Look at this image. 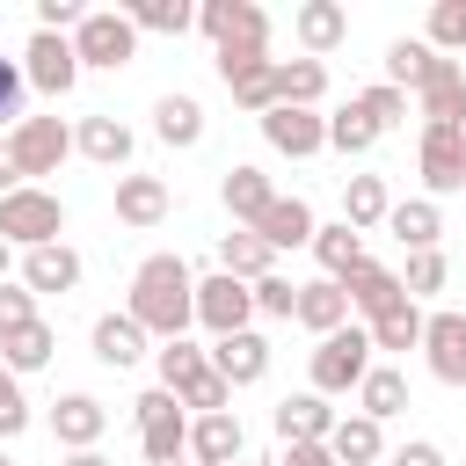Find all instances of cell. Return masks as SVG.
Segmentation results:
<instances>
[{
	"instance_id": "obj_1",
	"label": "cell",
	"mask_w": 466,
	"mask_h": 466,
	"mask_svg": "<svg viewBox=\"0 0 466 466\" xmlns=\"http://www.w3.org/2000/svg\"><path fill=\"white\" fill-rule=\"evenodd\" d=\"M146 335H160V342H175L189 320H197V277H189V262L182 255H146L138 262V277H131V306H124Z\"/></svg>"
},
{
	"instance_id": "obj_2",
	"label": "cell",
	"mask_w": 466,
	"mask_h": 466,
	"mask_svg": "<svg viewBox=\"0 0 466 466\" xmlns=\"http://www.w3.org/2000/svg\"><path fill=\"white\" fill-rule=\"evenodd\" d=\"M58 233H66V204H58L51 189L22 182V189H7V197H0V240H7V248H22V255H29V248H51Z\"/></svg>"
},
{
	"instance_id": "obj_3",
	"label": "cell",
	"mask_w": 466,
	"mask_h": 466,
	"mask_svg": "<svg viewBox=\"0 0 466 466\" xmlns=\"http://www.w3.org/2000/svg\"><path fill=\"white\" fill-rule=\"evenodd\" d=\"M364 371H371V335H364L357 320L335 328V335H320V350H313V393H320V400L364 386Z\"/></svg>"
},
{
	"instance_id": "obj_4",
	"label": "cell",
	"mask_w": 466,
	"mask_h": 466,
	"mask_svg": "<svg viewBox=\"0 0 466 466\" xmlns=\"http://www.w3.org/2000/svg\"><path fill=\"white\" fill-rule=\"evenodd\" d=\"M138 451H146V466H175L189 451V415H182V400L167 386L138 393Z\"/></svg>"
},
{
	"instance_id": "obj_5",
	"label": "cell",
	"mask_w": 466,
	"mask_h": 466,
	"mask_svg": "<svg viewBox=\"0 0 466 466\" xmlns=\"http://www.w3.org/2000/svg\"><path fill=\"white\" fill-rule=\"evenodd\" d=\"M197 29L211 36V51H269V15L255 0H204Z\"/></svg>"
},
{
	"instance_id": "obj_6",
	"label": "cell",
	"mask_w": 466,
	"mask_h": 466,
	"mask_svg": "<svg viewBox=\"0 0 466 466\" xmlns=\"http://www.w3.org/2000/svg\"><path fill=\"white\" fill-rule=\"evenodd\" d=\"M131 51H138V29L124 22V7H87V22L73 29V58L80 66L116 73V66H131Z\"/></svg>"
},
{
	"instance_id": "obj_7",
	"label": "cell",
	"mask_w": 466,
	"mask_h": 466,
	"mask_svg": "<svg viewBox=\"0 0 466 466\" xmlns=\"http://www.w3.org/2000/svg\"><path fill=\"white\" fill-rule=\"evenodd\" d=\"M0 146H7L15 175L29 182V175H58V160L73 153V131H66L58 116H22V124H15V131H7Z\"/></svg>"
},
{
	"instance_id": "obj_8",
	"label": "cell",
	"mask_w": 466,
	"mask_h": 466,
	"mask_svg": "<svg viewBox=\"0 0 466 466\" xmlns=\"http://www.w3.org/2000/svg\"><path fill=\"white\" fill-rule=\"evenodd\" d=\"M248 313H255V291H248L240 277H226V269L197 277V320L211 328V342H218V335H240Z\"/></svg>"
},
{
	"instance_id": "obj_9",
	"label": "cell",
	"mask_w": 466,
	"mask_h": 466,
	"mask_svg": "<svg viewBox=\"0 0 466 466\" xmlns=\"http://www.w3.org/2000/svg\"><path fill=\"white\" fill-rule=\"evenodd\" d=\"M22 58H29V66H22V80H29V87H44V95H73V80H80L73 36H51V29H36Z\"/></svg>"
},
{
	"instance_id": "obj_10",
	"label": "cell",
	"mask_w": 466,
	"mask_h": 466,
	"mask_svg": "<svg viewBox=\"0 0 466 466\" xmlns=\"http://www.w3.org/2000/svg\"><path fill=\"white\" fill-rule=\"evenodd\" d=\"M422 182H430V197L466 189V138L451 124H422Z\"/></svg>"
},
{
	"instance_id": "obj_11",
	"label": "cell",
	"mask_w": 466,
	"mask_h": 466,
	"mask_svg": "<svg viewBox=\"0 0 466 466\" xmlns=\"http://www.w3.org/2000/svg\"><path fill=\"white\" fill-rule=\"evenodd\" d=\"M422 357L444 386H466V313H422Z\"/></svg>"
},
{
	"instance_id": "obj_12",
	"label": "cell",
	"mask_w": 466,
	"mask_h": 466,
	"mask_svg": "<svg viewBox=\"0 0 466 466\" xmlns=\"http://www.w3.org/2000/svg\"><path fill=\"white\" fill-rule=\"evenodd\" d=\"M102 430H109V408H102L95 393H58V400H51V437H58L66 451H95Z\"/></svg>"
},
{
	"instance_id": "obj_13",
	"label": "cell",
	"mask_w": 466,
	"mask_h": 466,
	"mask_svg": "<svg viewBox=\"0 0 466 466\" xmlns=\"http://www.w3.org/2000/svg\"><path fill=\"white\" fill-rule=\"evenodd\" d=\"M262 138L277 146V153H291V160H306V153H320L328 146V116H313V109H262Z\"/></svg>"
},
{
	"instance_id": "obj_14",
	"label": "cell",
	"mask_w": 466,
	"mask_h": 466,
	"mask_svg": "<svg viewBox=\"0 0 466 466\" xmlns=\"http://www.w3.org/2000/svg\"><path fill=\"white\" fill-rule=\"evenodd\" d=\"M211 371H218L226 386H255V379L269 371V342H262L255 328H240V335H218V342H211Z\"/></svg>"
},
{
	"instance_id": "obj_15",
	"label": "cell",
	"mask_w": 466,
	"mask_h": 466,
	"mask_svg": "<svg viewBox=\"0 0 466 466\" xmlns=\"http://www.w3.org/2000/svg\"><path fill=\"white\" fill-rule=\"evenodd\" d=\"M415 102H422V124H451V131H466V73H459V58H444V66L415 87Z\"/></svg>"
},
{
	"instance_id": "obj_16",
	"label": "cell",
	"mask_w": 466,
	"mask_h": 466,
	"mask_svg": "<svg viewBox=\"0 0 466 466\" xmlns=\"http://www.w3.org/2000/svg\"><path fill=\"white\" fill-rule=\"evenodd\" d=\"M291 36L306 44V58H328V51L350 36V7H342V0H306V7L291 15Z\"/></svg>"
},
{
	"instance_id": "obj_17",
	"label": "cell",
	"mask_w": 466,
	"mask_h": 466,
	"mask_svg": "<svg viewBox=\"0 0 466 466\" xmlns=\"http://www.w3.org/2000/svg\"><path fill=\"white\" fill-rule=\"evenodd\" d=\"M342 299H350V313L379 320V313H386V306H400L408 291H400V277H393V269H379V262L364 255V262H357V269L342 277Z\"/></svg>"
},
{
	"instance_id": "obj_18",
	"label": "cell",
	"mask_w": 466,
	"mask_h": 466,
	"mask_svg": "<svg viewBox=\"0 0 466 466\" xmlns=\"http://www.w3.org/2000/svg\"><path fill=\"white\" fill-rule=\"evenodd\" d=\"M328 430H335V408L320 393H284L277 400V437L284 444H328Z\"/></svg>"
},
{
	"instance_id": "obj_19",
	"label": "cell",
	"mask_w": 466,
	"mask_h": 466,
	"mask_svg": "<svg viewBox=\"0 0 466 466\" xmlns=\"http://www.w3.org/2000/svg\"><path fill=\"white\" fill-rule=\"evenodd\" d=\"M73 284H80V255H73L66 240L22 255V291H29V299H36V291H73Z\"/></svg>"
},
{
	"instance_id": "obj_20",
	"label": "cell",
	"mask_w": 466,
	"mask_h": 466,
	"mask_svg": "<svg viewBox=\"0 0 466 466\" xmlns=\"http://www.w3.org/2000/svg\"><path fill=\"white\" fill-rule=\"evenodd\" d=\"M328 459H335V466H379V459H386L379 422H371V415H335V430H328Z\"/></svg>"
},
{
	"instance_id": "obj_21",
	"label": "cell",
	"mask_w": 466,
	"mask_h": 466,
	"mask_svg": "<svg viewBox=\"0 0 466 466\" xmlns=\"http://www.w3.org/2000/svg\"><path fill=\"white\" fill-rule=\"evenodd\" d=\"M116 218L138 226V233L160 226V218H167V182H160V175H116Z\"/></svg>"
},
{
	"instance_id": "obj_22",
	"label": "cell",
	"mask_w": 466,
	"mask_h": 466,
	"mask_svg": "<svg viewBox=\"0 0 466 466\" xmlns=\"http://www.w3.org/2000/svg\"><path fill=\"white\" fill-rule=\"evenodd\" d=\"M255 233L269 240V255H277V248H313V204H306V197H277V204L255 218Z\"/></svg>"
},
{
	"instance_id": "obj_23",
	"label": "cell",
	"mask_w": 466,
	"mask_h": 466,
	"mask_svg": "<svg viewBox=\"0 0 466 466\" xmlns=\"http://www.w3.org/2000/svg\"><path fill=\"white\" fill-rule=\"evenodd\" d=\"M291 320H299V328H313V335H335V328H350V299H342V284H335V277H320V284H299V306H291Z\"/></svg>"
},
{
	"instance_id": "obj_24",
	"label": "cell",
	"mask_w": 466,
	"mask_h": 466,
	"mask_svg": "<svg viewBox=\"0 0 466 466\" xmlns=\"http://www.w3.org/2000/svg\"><path fill=\"white\" fill-rule=\"evenodd\" d=\"M146 342H153V335H146L131 313H102V320H95V357H102L109 371H131V364L146 357Z\"/></svg>"
},
{
	"instance_id": "obj_25",
	"label": "cell",
	"mask_w": 466,
	"mask_h": 466,
	"mask_svg": "<svg viewBox=\"0 0 466 466\" xmlns=\"http://www.w3.org/2000/svg\"><path fill=\"white\" fill-rule=\"evenodd\" d=\"M437 66H444V51H430L422 36H393L386 44V87H400V95H415Z\"/></svg>"
},
{
	"instance_id": "obj_26",
	"label": "cell",
	"mask_w": 466,
	"mask_h": 466,
	"mask_svg": "<svg viewBox=\"0 0 466 466\" xmlns=\"http://www.w3.org/2000/svg\"><path fill=\"white\" fill-rule=\"evenodd\" d=\"M73 146L95 160V167H124L131 160V124H116V116H80V131H73Z\"/></svg>"
},
{
	"instance_id": "obj_27",
	"label": "cell",
	"mask_w": 466,
	"mask_h": 466,
	"mask_svg": "<svg viewBox=\"0 0 466 466\" xmlns=\"http://www.w3.org/2000/svg\"><path fill=\"white\" fill-rule=\"evenodd\" d=\"M386 233H393L408 255H422V248H437V233H444V211H437L430 197H408V204H393V211H386Z\"/></svg>"
},
{
	"instance_id": "obj_28",
	"label": "cell",
	"mask_w": 466,
	"mask_h": 466,
	"mask_svg": "<svg viewBox=\"0 0 466 466\" xmlns=\"http://www.w3.org/2000/svg\"><path fill=\"white\" fill-rule=\"evenodd\" d=\"M189 459L233 466V459H240V415H233V408H226V415H197V422H189Z\"/></svg>"
},
{
	"instance_id": "obj_29",
	"label": "cell",
	"mask_w": 466,
	"mask_h": 466,
	"mask_svg": "<svg viewBox=\"0 0 466 466\" xmlns=\"http://www.w3.org/2000/svg\"><path fill=\"white\" fill-rule=\"evenodd\" d=\"M153 138L160 146H197L204 138V102L197 95H160L153 102Z\"/></svg>"
},
{
	"instance_id": "obj_30",
	"label": "cell",
	"mask_w": 466,
	"mask_h": 466,
	"mask_svg": "<svg viewBox=\"0 0 466 466\" xmlns=\"http://www.w3.org/2000/svg\"><path fill=\"white\" fill-rule=\"evenodd\" d=\"M269 204H277V189H269L262 167H226V211H233V226L255 233V218H262Z\"/></svg>"
},
{
	"instance_id": "obj_31",
	"label": "cell",
	"mask_w": 466,
	"mask_h": 466,
	"mask_svg": "<svg viewBox=\"0 0 466 466\" xmlns=\"http://www.w3.org/2000/svg\"><path fill=\"white\" fill-rule=\"evenodd\" d=\"M218 269H226V277H240V284H255V277H269V269H277V255H269V240H262V233L233 226V233L218 240Z\"/></svg>"
},
{
	"instance_id": "obj_32",
	"label": "cell",
	"mask_w": 466,
	"mask_h": 466,
	"mask_svg": "<svg viewBox=\"0 0 466 466\" xmlns=\"http://www.w3.org/2000/svg\"><path fill=\"white\" fill-rule=\"evenodd\" d=\"M386 211H393V197H386L379 175H350V182H342V226H350V233L386 226Z\"/></svg>"
},
{
	"instance_id": "obj_33",
	"label": "cell",
	"mask_w": 466,
	"mask_h": 466,
	"mask_svg": "<svg viewBox=\"0 0 466 466\" xmlns=\"http://www.w3.org/2000/svg\"><path fill=\"white\" fill-rule=\"evenodd\" d=\"M320 95H328V66L320 58H284L277 66V102L284 109H313Z\"/></svg>"
},
{
	"instance_id": "obj_34",
	"label": "cell",
	"mask_w": 466,
	"mask_h": 466,
	"mask_svg": "<svg viewBox=\"0 0 466 466\" xmlns=\"http://www.w3.org/2000/svg\"><path fill=\"white\" fill-rule=\"evenodd\" d=\"M364 335H371V350H422V306L400 299V306H386L379 320H364Z\"/></svg>"
},
{
	"instance_id": "obj_35",
	"label": "cell",
	"mask_w": 466,
	"mask_h": 466,
	"mask_svg": "<svg viewBox=\"0 0 466 466\" xmlns=\"http://www.w3.org/2000/svg\"><path fill=\"white\" fill-rule=\"evenodd\" d=\"M400 408H408V379H400L393 364H371V371H364V386H357V415L386 422V415H400Z\"/></svg>"
},
{
	"instance_id": "obj_36",
	"label": "cell",
	"mask_w": 466,
	"mask_h": 466,
	"mask_svg": "<svg viewBox=\"0 0 466 466\" xmlns=\"http://www.w3.org/2000/svg\"><path fill=\"white\" fill-rule=\"evenodd\" d=\"M124 22L153 29V36H182V29H197V7L189 0H124Z\"/></svg>"
},
{
	"instance_id": "obj_37",
	"label": "cell",
	"mask_w": 466,
	"mask_h": 466,
	"mask_svg": "<svg viewBox=\"0 0 466 466\" xmlns=\"http://www.w3.org/2000/svg\"><path fill=\"white\" fill-rule=\"evenodd\" d=\"M51 350H58V335L44 328V320H29V328H15V335H0V364L22 379V371H36V364H51Z\"/></svg>"
},
{
	"instance_id": "obj_38",
	"label": "cell",
	"mask_w": 466,
	"mask_h": 466,
	"mask_svg": "<svg viewBox=\"0 0 466 466\" xmlns=\"http://www.w3.org/2000/svg\"><path fill=\"white\" fill-rule=\"evenodd\" d=\"M313 255H320V269L342 284V277L364 262V233H350V226H313Z\"/></svg>"
},
{
	"instance_id": "obj_39",
	"label": "cell",
	"mask_w": 466,
	"mask_h": 466,
	"mask_svg": "<svg viewBox=\"0 0 466 466\" xmlns=\"http://www.w3.org/2000/svg\"><path fill=\"white\" fill-rule=\"evenodd\" d=\"M153 364H160V386H167V393H182L197 371H211V350H197L189 335H175V342H160V350H153Z\"/></svg>"
},
{
	"instance_id": "obj_40",
	"label": "cell",
	"mask_w": 466,
	"mask_h": 466,
	"mask_svg": "<svg viewBox=\"0 0 466 466\" xmlns=\"http://www.w3.org/2000/svg\"><path fill=\"white\" fill-rule=\"evenodd\" d=\"M350 109H357V116H364V124H371V131H393V124H400V116H408V95H400V87H386V80H379V87H364V95H350Z\"/></svg>"
},
{
	"instance_id": "obj_41",
	"label": "cell",
	"mask_w": 466,
	"mask_h": 466,
	"mask_svg": "<svg viewBox=\"0 0 466 466\" xmlns=\"http://www.w3.org/2000/svg\"><path fill=\"white\" fill-rule=\"evenodd\" d=\"M422 44H430V51H444V58H451V51H466V0H437V7H430V36H422Z\"/></svg>"
},
{
	"instance_id": "obj_42",
	"label": "cell",
	"mask_w": 466,
	"mask_h": 466,
	"mask_svg": "<svg viewBox=\"0 0 466 466\" xmlns=\"http://www.w3.org/2000/svg\"><path fill=\"white\" fill-rule=\"evenodd\" d=\"M328 146H335V153H371V146H379V131H371V124L342 102V109L328 116Z\"/></svg>"
},
{
	"instance_id": "obj_43",
	"label": "cell",
	"mask_w": 466,
	"mask_h": 466,
	"mask_svg": "<svg viewBox=\"0 0 466 466\" xmlns=\"http://www.w3.org/2000/svg\"><path fill=\"white\" fill-rule=\"evenodd\" d=\"M444 277H451V262H444L437 248H422V255H408V277H400V291H408V299H430V291H444Z\"/></svg>"
},
{
	"instance_id": "obj_44",
	"label": "cell",
	"mask_w": 466,
	"mask_h": 466,
	"mask_svg": "<svg viewBox=\"0 0 466 466\" xmlns=\"http://www.w3.org/2000/svg\"><path fill=\"white\" fill-rule=\"evenodd\" d=\"M175 400H182V408H197V415H226V408H233V386H226L218 371H197Z\"/></svg>"
},
{
	"instance_id": "obj_45",
	"label": "cell",
	"mask_w": 466,
	"mask_h": 466,
	"mask_svg": "<svg viewBox=\"0 0 466 466\" xmlns=\"http://www.w3.org/2000/svg\"><path fill=\"white\" fill-rule=\"evenodd\" d=\"M248 291H255V313H269V320H291V306H299V284H291V277H277V269H269V277H255Z\"/></svg>"
},
{
	"instance_id": "obj_46",
	"label": "cell",
	"mask_w": 466,
	"mask_h": 466,
	"mask_svg": "<svg viewBox=\"0 0 466 466\" xmlns=\"http://www.w3.org/2000/svg\"><path fill=\"white\" fill-rule=\"evenodd\" d=\"M29 430V400H22V379L0 364V437H22Z\"/></svg>"
},
{
	"instance_id": "obj_47",
	"label": "cell",
	"mask_w": 466,
	"mask_h": 466,
	"mask_svg": "<svg viewBox=\"0 0 466 466\" xmlns=\"http://www.w3.org/2000/svg\"><path fill=\"white\" fill-rule=\"evenodd\" d=\"M211 66H218V80H226V87H240V80H255V73H262V66H277V58H269V51H211Z\"/></svg>"
},
{
	"instance_id": "obj_48",
	"label": "cell",
	"mask_w": 466,
	"mask_h": 466,
	"mask_svg": "<svg viewBox=\"0 0 466 466\" xmlns=\"http://www.w3.org/2000/svg\"><path fill=\"white\" fill-rule=\"evenodd\" d=\"M22 95H29V80H22V66H15V58H0V124H7V131L22 124Z\"/></svg>"
},
{
	"instance_id": "obj_49",
	"label": "cell",
	"mask_w": 466,
	"mask_h": 466,
	"mask_svg": "<svg viewBox=\"0 0 466 466\" xmlns=\"http://www.w3.org/2000/svg\"><path fill=\"white\" fill-rule=\"evenodd\" d=\"M80 22H87V7H80V0H36V29L66 36V29H80Z\"/></svg>"
},
{
	"instance_id": "obj_50",
	"label": "cell",
	"mask_w": 466,
	"mask_h": 466,
	"mask_svg": "<svg viewBox=\"0 0 466 466\" xmlns=\"http://www.w3.org/2000/svg\"><path fill=\"white\" fill-rule=\"evenodd\" d=\"M36 320V299L22 291V284H0V335H15V328H29Z\"/></svg>"
},
{
	"instance_id": "obj_51",
	"label": "cell",
	"mask_w": 466,
	"mask_h": 466,
	"mask_svg": "<svg viewBox=\"0 0 466 466\" xmlns=\"http://www.w3.org/2000/svg\"><path fill=\"white\" fill-rule=\"evenodd\" d=\"M386 466H444V451H437L430 437H408V444H400V451H393Z\"/></svg>"
},
{
	"instance_id": "obj_52",
	"label": "cell",
	"mask_w": 466,
	"mask_h": 466,
	"mask_svg": "<svg viewBox=\"0 0 466 466\" xmlns=\"http://www.w3.org/2000/svg\"><path fill=\"white\" fill-rule=\"evenodd\" d=\"M277 466H335V459H328V444H284Z\"/></svg>"
},
{
	"instance_id": "obj_53",
	"label": "cell",
	"mask_w": 466,
	"mask_h": 466,
	"mask_svg": "<svg viewBox=\"0 0 466 466\" xmlns=\"http://www.w3.org/2000/svg\"><path fill=\"white\" fill-rule=\"evenodd\" d=\"M7 189H22V175H15V160H7V146H0V197Z\"/></svg>"
},
{
	"instance_id": "obj_54",
	"label": "cell",
	"mask_w": 466,
	"mask_h": 466,
	"mask_svg": "<svg viewBox=\"0 0 466 466\" xmlns=\"http://www.w3.org/2000/svg\"><path fill=\"white\" fill-rule=\"evenodd\" d=\"M66 466H109L102 451H66Z\"/></svg>"
},
{
	"instance_id": "obj_55",
	"label": "cell",
	"mask_w": 466,
	"mask_h": 466,
	"mask_svg": "<svg viewBox=\"0 0 466 466\" xmlns=\"http://www.w3.org/2000/svg\"><path fill=\"white\" fill-rule=\"evenodd\" d=\"M0 284H7V240H0Z\"/></svg>"
},
{
	"instance_id": "obj_56",
	"label": "cell",
	"mask_w": 466,
	"mask_h": 466,
	"mask_svg": "<svg viewBox=\"0 0 466 466\" xmlns=\"http://www.w3.org/2000/svg\"><path fill=\"white\" fill-rule=\"evenodd\" d=\"M175 466H204V459H189V451H182V459H175Z\"/></svg>"
},
{
	"instance_id": "obj_57",
	"label": "cell",
	"mask_w": 466,
	"mask_h": 466,
	"mask_svg": "<svg viewBox=\"0 0 466 466\" xmlns=\"http://www.w3.org/2000/svg\"><path fill=\"white\" fill-rule=\"evenodd\" d=\"M0 466H15V459H7V451H0Z\"/></svg>"
},
{
	"instance_id": "obj_58",
	"label": "cell",
	"mask_w": 466,
	"mask_h": 466,
	"mask_svg": "<svg viewBox=\"0 0 466 466\" xmlns=\"http://www.w3.org/2000/svg\"><path fill=\"white\" fill-rule=\"evenodd\" d=\"M233 466H248V459H233Z\"/></svg>"
}]
</instances>
